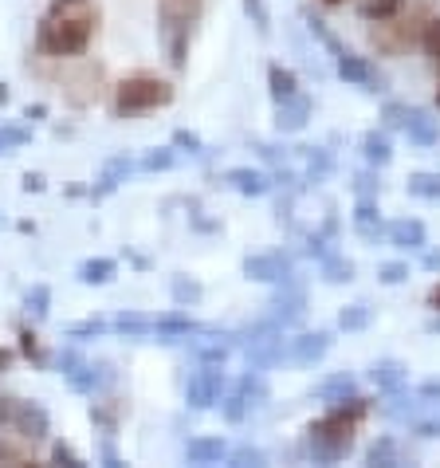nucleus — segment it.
<instances>
[{"label": "nucleus", "instance_id": "obj_1", "mask_svg": "<svg viewBox=\"0 0 440 468\" xmlns=\"http://www.w3.org/2000/svg\"><path fill=\"white\" fill-rule=\"evenodd\" d=\"M102 8L99 0H47L36 20V56L51 63H68L87 56L90 40L99 36Z\"/></svg>", "mask_w": 440, "mask_h": 468}, {"label": "nucleus", "instance_id": "obj_2", "mask_svg": "<svg viewBox=\"0 0 440 468\" xmlns=\"http://www.w3.org/2000/svg\"><path fill=\"white\" fill-rule=\"evenodd\" d=\"M370 418V401L361 394H351L342 401L327 406L319 421L307 425L303 433V457L315 461V464H339L351 457L354 449V433L361 429V421Z\"/></svg>", "mask_w": 440, "mask_h": 468}, {"label": "nucleus", "instance_id": "obj_3", "mask_svg": "<svg viewBox=\"0 0 440 468\" xmlns=\"http://www.w3.org/2000/svg\"><path fill=\"white\" fill-rule=\"evenodd\" d=\"M177 99V87L162 80L158 71H131L110 87V111L114 119H138V114L162 111Z\"/></svg>", "mask_w": 440, "mask_h": 468}, {"label": "nucleus", "instance_id": "obj_4", "mask_svg": "<svg viewBox=\"0 0 440 468\" xmlns=\"http://www.w3.org/2000/svg\"><path fill=\"white\" fill-rule=\"evenodd\" d=\"M204 16V0H158V36L173 71L189 68V44Z\"/></svg>", "mask_w": 440, "mask_h": 468}, {"label": "nucleus", "instance_id": "obj_5", "mask_svg": "<svg viewBox=\"0 0 440 468\" xmlns=\"http://www.w3.org/2000/svg\"><path fill=\"white\" fill-rule=\"evenodd\" d=\"M424 5H405L393 20H382L378 28L370 32V48L378 56H405L409 48L421 44V28H424Z\"/></svg>", "mask_w": 440, "mask_h": 468}, {"label": "nucleus", "instance_id": "obj_6", "mask_svg": "<svg viewBox=\"0 0 440 468\" xmlns=\"http://www.w3.org/2000/svg\"><path fill=\"white\" fill-rule=\"evenodd\" d=\"M267 382H264V374L260 370H244L236 382H232L225 389V398H220V418H225L228 425H240L248 413H256L267 401Z\"/></svg>", "mask_w": 440, "mask_h": 468}, {"label": "nucleus", "instance_id": "obj_7", "mask_svg": "<svg viewBox=\"0 0 440 468\" xmlns=\"http://www.w3.org/2000/svg\"><path fill=\"white\" fill-rule=\"evenodd\" d=\"M102 83H107V68H102V63H95V59H83V56H79L75 71L63 75V87H59V90H63V99H68L71 107L87 111V107H95V102H99Z\"/></svg>", "mask_w": 440, "mask_h": 468}, {"label": "nucleus", "instance_id": "obj_8", "mask_svg": "<svg viewBox=\"0 0 440 468\" xmlns=\"http://www.w3.org/2000/svg\"><path fill=\"white\" fill-rule=\"evenodd\" d=\"M225 389H228L225 367H204V362H197V370H193L189 382H185V406H189L193 413L216 410L220 398H225Z\"/></svg>", "mask_w": 440, "mask_h": 468}, {"label": "nucleus", "instance_id": "obj_9", "mask_svg": "<svg viewBox=\"0 0 440 468\" xmlns=\"http://www.w3.org/2000/svg\"><path fill=\"white\" fill-rule=\"evenodd\" d=\"M201 331H209V323H197L185 307H170V311H162V315H153V339L165 346L189 343V339H197Z\"/></svg>", "mask_w": 440, "mask_h": 468}, {"label": "nucleus", "instance_id": "obj_10", "mask_svg": "<svg viewBox=\"0 0 440 468\" xmlns=\"http://www.w3.org/2000/svg\"><path fill=\"white\" fill-rule=\"evenodd\" d=\"M267 315L276 319L279 327H295V323L307 315V288L295 276L276 283V295H271V303H267Z\"/></svg>", "mask_w": 440, "mask_h": 468}, {"label": "nucleus", "instance_id": "obj_11", "mask_svg": "<svg viewBox=\"0 0 440 468\" xmlns=\"http://www.w3.org/2000/svg\"><path fill=\"white\" fill-rule=\"evenodd\" d=\"M334 75H339L342 83L358 87V90H370V95H382L385 90V75L373 68V59L354 56V51H346V56L334 59Z\"/></svg>", "mask_w": 440, "mask_h": 468}, {"label": "nucleus", "instance_id": "obj_12", "mask_svg": "<svg viewBox=\"0 0 440 468\" xmlns=\"http://www.w3.org/2000/svg\"><path fill=\"white\" fill-rule=\"evenodd\" d=\"M244 276L260 283H283L295 276V260L288 252H256L244 260Z\"/></svg>", "mask_w": 440, "mask_h": 468}, {"label": "nucleus", "instance_id": "obj_13", "mask_svg": "<svg viewBox=\"0 0 440 468\" xmlns=\"http://www.w3.org/2000/svg\"><path fill=\"white\" fill-rule=\"evenodd\" d=\"M330 346H334L330 331H303V335H295V339H288V362H295V367H315V362L330 355Z\"/></svg>", "mask_w": 440, "mask_h": 468}, {"label": "nucleus", "instance_id": "obj_14", "mask_svg": "<svg viewBox=\"0 0 440 468\" xmlns=\"http://www.w3.org/2000/svg\"><path fill=\"white\" fill-rule=\"evenodd\" d=\"M36 445H40V441H32L20 425L0 421V464H32Z\"/></svg>", "mask_w": 440, "mask_h": 468}, {"label": "nucleus", "instance_id": "obj_15", "mask_svg": "<svg viewBox=\"0 0 440 468\" xmlns=\"http://www.w3.org/2000/svg\"><path fill=\"white\" fill-rule=\"evenodd\" d=\"M220 186H228L240 197H267L271 189V174L267 170H252V165H232V170L220 174Z\"/></svg>", "mask_w": 440, "mask_h": 468}, {"label": "nucleus", "instance_id": "obj_16", "mask_svg": "<svg viewBox=\"0 0 440 468\" xmlns=\"http://www.w3.org/2000/svg\"><path fill=\"white\" fill-rule=\"evenodd\" d=\"M12 425H20L32 441H47L51 437V413L40 406V401H28V398H16L12 401Z\"/></svg>", "mask_w": 440, "mask_h": 468}, {"label": "nucleus", "instance_id": "obj_17", "mask_svg": "<svg viewBox=\"0 0 440 468\" xmlns=\"http://www.w3.org/2000/svg\"><path fill=\"white\" fill-rule=\"evenodd\" d=\"M351 225H354V232H358L361 240L378 244V240H385V225H390V220L382 217L378 197H358L354 201V213H351Z\"/></svg>", "mask_w": 440, "mask_h": 468}, {"label": "nucleus", "instance_id": "obj_18", "mask_svg": "<svg viewBox=\"0 0 440 468\" xmlns=\"http://www.w3.org/2000/svg\"><path fill=\"white\" fill-rule=\"evenodd\" d=\"M385 240H390L397 252H421V249H429V229H424L417 217H397L385 225Z\"/></svg>", "mask_w": 440, "mask_h": 468}, {"label": "nucleus", "instance_id": "obj_19", "mask_svg": "<svg viewBox=\"0 0 440 468\" xmlns=\"http://www.w3.org/2000/svg\"><path fill=\"white\" fill-rule=\"evenodd\" d=\"M310 114H315V99L299 90L295 99L276 102V130H279V134H299V130H307Z\"/></svg>", "mask_w": 440, "mask_h": 468}, {"label": "nucleus", "instance_id": "obj_20", "mask_svg": "<svg viewBox=\"0 0 440 468\" xmlns=\"http://www.w3.org/2000/svg\"><path fill=\"white\" fill-rule=\"evenodd\" d=\"M131 174H138V170H134V158H126V154H119V158H110L107 165H102L99 181H95V186H90V201H107L110 193L119 189V186H122V181L131 177Z\"/></svg>", "mask_w": 440, "mask_h": 468}, {"label": "nucleus", "instance_id": "obj_21", "mask_svg": "<svg viewBox=\"0 0 440 468\" xmlns=\"http://www.w3.org/2000/svg\"><path fill=\"white\" fill-rule=\"evenodd\" d=\"M366 378L378 386L382 394H393V389H405L409 386V367L401 358H378V362H370Z\"/></svg>", "mask_w": 440, "mask_h": 468}, {"label": "nucleus", "instance_id": "obj_22", "mask_svg": "<svg viewBox=\"0 0 440 468\" xmlns=\"http://www.w3.org/2000/svg\"><path fill=\"white\" fill-rule=\"evenodd\" d=\"M358 150H361V162L373 165V170H385V165L393 162V138H390V130H366L358 142Z\"/></svg>", "mask_w": 440, "mask_h": 468}, {"label": "nucleus", "instance_id": "obj_23", "mask_svg": "<svg viewBox=\"0 0 440 468\" xmlns=\"http://www.w3.org/2000/svg\"><path fill=\"white\" fill-rule=\"evenodd\" d=\"M413 146H436L440 142V119H433L429 111H417V107H409V119H405V130H401Z\"/></svg>", "mask_w": 440, "mask_h": 468}, {"label": "nucleus", "instance_id": "obj_24", "mask_svg": "<svg viewBox=\"0 0 440 468\" xmlns=\"http://www.w3.org/2000/svg\"><path fill=\"white\" fill-rule=\"evenodd\" d=\"M114 276H119V260L114 256H90L75 268V280L87 283V288H107Z\"/></svg>", "mask_w": 440, "mask_h": 468}, {"label": "nucleus", "instance_id": "obj_25", "mask_svg": "<svg viewBox=\"0 0 440 468\" xmlns=\"http://www.w3.org/2000/svg\"><path fill=\"white\" fill-rule=\"evenodd\" d=\"M351 394H358V378H354V374H346V370L327 374V378L310 389V398L322 401V406H334V401H342V398H351Z\"/></svg>", "mask_w": 440, "mask_h": 468}, {"label": "nucleus", "instance_id": "obj_26", "mask_svg": "<svg viewBox=\"0 0 440 468\" xmlns=\"http://www.w3.org/2000/svg\"><path fill=\"white\" fill-rule=\"evenodd\" d=\"M228 457L225 437H189L185 441V461L189 464H220Z\"/></svg>", "mask_w": 440, "mask_h": 468}, {"label": "nucleus", "instance_id": "obj_27", "mask_svg": "<svg viewBox=\"0 0 440 468\" xmlns=\"http://www.w3.org/2000/svg\"><path fill=\"white\" fill-rule=\"evenodd\" d=\"M110 331L122 335V339H153V315H146V311H119L110 319Z\"/></svg>", "mask_w": 440, "mask_h": 468}, {"label": "nucleus", "instance_id": "obj_28", "mask_svg": "<svg viewBox=\"0 0 440 468\" xmlns=\"http://www.w3.org/2000/svg\"><path fill=\"white\" fill-rule=\"evenodd\" d=\"M299 75H295L291 68H283V63H267V95L271 102H288L299 95Z\"/></svg>", "mask_w": 440, "mask_h": 468}, {"label": "nucleus", "instance_id": "obj_29", "mask_svg": "<svg viewBox=\"0 0 440 468\" xmlns=\"http://www.w3.org/2000/svg\"><path fill=\"white\" fill-rule=\"evenodd\" d=\"M299 154H303V162H307L303 165V181H315V186H319V181H327L334 174V165H339L327 146H299Z\"/></svg>", "mask_w": 440, "mask_h": 468}, {"label": "nucleus", "instance_id": "obj_30", "mask_svg": "<svg viewBox=\"0 0 440 468\" xmlns=\"http://www.w3.org/2000/svg\"><path fill=\"white\" fill-rule=\"evenodd\" d=\"M303 20H307V32L315 36V40H319L322 48H327V56H330V59H339V56H346V51H351V48H346V44L339 40V32H334L322 16H315V12H303Z\"/></svg>", "mask_w": 440, "mask_h": 468}, {"label": "nucleus", "instance_id": "obj_31", "mask_svg": "<svg viewBox=\"0 0 440 468\" xmlns=\"http://www.w3.org/2000/svg\"><path fill=\"white\" fill-rule=\"evenodd\" d=\"M354 260H346L339 249H334L327 260H319V276H322V283H351L354 280Z\"/></svg>", "mask_w": 440, "mask_h": 468}, {"label": "nucleus", "instance_id": "obj_32", "mask_svg": "<svg viewBox=\"0 0 440 468\" xmlns=\"http://www.w3.org/2000/svg\"><path fill=\"white\" fill-rule=\"evenodd\" d=\"M173 165H177V150L173 146H153L134 162V170L138 174H165V170H173Z\"/></svg>", "mask_w": 440, "mask_h": 468}, {"label": "nucleus", "instance_id": "obj_33", "mask_svg": "<svg viewBox=\"0 0 440 468\" xmlns=\"http://www.w3.org/2000/svg\"><path fill=\"white\" fill-rule=\"evenodd\" d=\"M24 315L32 323H44L51 315V288L47 283H32V288L24 292Z\"/></svg>", "mask_w": 440, "mask_h": 468}, {"label": "nucleus", "instance_id": "obj_34", "mask_svg": "<svg viewBox=\"0 0 440 468\" xmlns=\"http://www.w3.org/2000/svg\"><path fill=\"white\" fill-rule=\"evenodd\" d=\"M32 142V126L28 122H0V158L24 150Z\"/></svg>", "mask_w": 440, "mask_h": 468}, {"label": "nucleus", "instance_id": "obj_35", "mask_svg": "<svg viewBox=\"0 0 440 468\" xmlns=\"http://www.w3.org/2000/svg\"><path fill=\"white\" fill-rule=\"evenodd\" d=\"M170 295H173V307H197L204 299V288H201V280H193V276H173Z\"/></svg>", "mask_w": 440, "mask_h": 468}, {"label": "nucleus", "instance_id": "obj_36", "mask_svg": "<svg viewBox=\"0 0 440 468\" xmlns=\"http://www.w3.org/2000/svg\"><path fill=\"white\" fill-rule=\"evenodd\" d=\"M409 429H413V437H421V441H440V401H429V406L409 421Z\"/></svg>", "mask_w": 440, "mask_h": 468}, {"label": "nucleus", "instance_id": "obj_37", "mask_svg": "<svg viewBox=\"0 0 440 468\" xmlns=\"http://www.w3.org/2000/svg\"><path fill=\"white\" fill-rule=\"evenodd\" d=\"M119 418H122V406L119 398H102V401H90V421H95L102 433L114 437V429H119Z\"/></svg>", "mask_w": 440, "mask_h": 468}, {"label": "nucleus", "instance_id": "obj_38", "mask_svg": "<svg viewBox=\"0 0 440 468\" xmlns=\"http://www.w3.org/2000/svg\"><path fill=\"white\" fill-rule=\"evenodd\" d=\"M401 8H405V0H358V16L366 20V24L393 20Z\"/></svg>", "mask_w": 440, "mask_h": 468}, {"label": "nucleus", "instance_id": "obj_39", "mask_svg": "<svg viewBox=\"0 0 440 468\" xmlns=\"http://www.w3.org/2000/svg\"><path fill=\"white\" fill-rule=\"evenodd\" d=\"M102 335H110V319H102V315H87L68 327L71 343H90V339H102Z\"/></svg>", "mask_w": 440, "mask_h": 468}, {"label": "nucleus", "instance_id": "obj_40", "mask_svg": "<svg viewBox=\"0 0 440 468\" xmlns=\"http://www.w3.org/2000/svg\"><path fill=\"white\" fill-rule=\"evenodd\" d=\"M373 323V307L370 303H351V307H342V315H339V327L346 335H354V331H366Z\"/></svg>", "mask_w": 440, "mask_h": 468}, {"label": "nucleus", "instance_id": "obj_41", "mask_svg": "<svg viewBox=\"0 0 440 468\" xmlns=\"http://www.w3.org/2000/svg\"><path fill=\"white\" fill-rule=\"evenodd\" d=\"M405 189H409V197H421V201H440V174H409Z\"/></svg>", "mask_w": 440, "mask_h": 468}, {"label": "nucleus", "instance_id": "obj_42", "mask_svg": "<svg viewBox=\"0 0 440 468\" xmlns=\"http://www.w3.org/2000/svg\"><path fill=\"white\" fill-rule=\"evenodd\" d=\"M401 461V445H397V437H378L373 445L366 449V464H397Z\"/></svg>", "mask_w": 440, "mask_h": 468}, {"label": "nucleus", "instance_id": "obj_43", "mask_svg": "<svg viewBox=\"0 0 440 468\" xmlns=\"http://www.w3.org/2000/svg\"><path fill=\"white\" fill-rule=\"evenodd\" d=\"M16 339H20V355L28 358V362H36V367H47V362H51V355L40 346V335H36L32 327H20Z\"/></svg>", "mask_w": 440, "mask_h": 468}, {"label": "nucleus", "instance_id": "obj_44", "mask_svg": "<svg viewBox=\"0 0 440 468\" xmlns=\"http://www.w3.org/2000/svg\"><path fill=\"white\" fill-rule=\"evenodd\" d=\"M240 8H244V16L256 24V32L271 36V8H267V0H240Z\"/></svg>", "mask_w": 440, "mask_h": 468}, {"label": "nucleus", "instance_id": "obj_45", "mask_svg": "<svg viewBox=\"0 0 440 468\" xmlns=\"http://www.w3.org/2000/svg\"><path fill=\"white\" fill-rule=\"evenodd\" d=\"M405 119H409V102H397V99H385L382 102V130H405Z\"/></svg>", "mask_w": 440, "mask_h": 468}, {"label": "nucleus", "instance_id": "obj_46", "mask_svg": "<svg viewBox=\"0 0 440 468\" xmlns=\"http://www.w3.org/2000/svg\"><path fill=\"white\" fill-rule=\"evenodd\" d=\"M170 146H173V150H181V154H193V158H204V150H209V146H204V138L197 134V130H185V126L173 130V142H170Z\"/></svg>", "mask_w": 440, "mask_h": 468}, {"label": "nucleus", "instance_id": "obj_47", "mask_svg": "<svg viewBox=\"0 0 440 468\" xmlns=\"http://www.w3.org/2000/svg\"><path fill=\"white\" fill-rule=\"evenodd\" d=\"M334 252V240L327 237V232H307V240H303V256H310V260H315V264H319V260H327Z\"/></svg>", "mask_w": 440, "mask_h": 468}, {"label": "nucleus", "instance_id": "obj_48", "mask_svg": "<svg viewBox=\"0 0 440 468\" xmlns=\"http://www.w3.org/2000/svg\"><path fill=\"white\" fill-rule=\"evenodd\" d=\"M421 48H424V56H429L433 63H440V16L424 20V28H421Z\"/></svg>", "mask_w": 440, "mask_h": 468}, {"label": "nucleus", "instance_id": "obj_49", "mask_svg": "<svg viewBox=\"0 0 440 468\" xmlns=\"http://www.w3.org/2000/svg\"><path fill=\"white\" fill-rule=\"evenodd\" d=\"M378 193H382V177H378L373 165L354 174V197H378Z\"/></svg>", "mask_w": 440, "mask_h": 468}, {"label": "nucleus", "instance_id": "obj_50", "mask_svg": "<svg viewBox=\"0 0 440 468\" xmlns=\"http://www.w3.org/2000/svg\"><path fill=\"white\" fill-rule=\"evenodd\" d=\"M225 464H267V452L264 449H256V445H236V449H228V457H225Z\"/></svg>", "mask_w": 440, "mask_h": 468}, {"label": "nucleus", "instance_id": "obj_51", "mask_svg": "<svg viewBox=\"0 0 440 468\" xmlns=\"http://www.w3.org/2000/svg\"><path fill=\"white\" fill-rule=\"evenodd\" d=\"M378 280L385 283V288H397V283L409 280V264H405V260H390V264L378 268Z\"/></svg>", "mask_w": 440, "mask_h": 468}, {"label": "nucleus", "instance_id": "obj_52", "mask_svg": "<svg viewBox=\"0 0 440 468\" xmlns=\"http://www.w3.org/2000/svg\"><path fill=\"white\" fill-rule=\"evenodd\" d=\"M51 464H71V468H79V464H87V461L68 445V441H51Z\"/></svg>", "mask_w": 440, "mask_h": 468}, {"label": "nucleus", "instance_id": "obj_53", "mask_svg": "<svg viewBox=\"0 0 440 468\" xmlns=\"http://www.w3.org/2000/svg\"><path fill=\"white\" fill-rule=\"evenodd\" d=\"M95 457H99L102 464H126V461L119 457V449H114V437H110V433H102L99 449H95Z\"/></svg>", "mask_w": 440, "mask_h": 468}, {"label": "nucleus", "instance_id": "obj_54", "mask_svg": "<svg viewBox=\"0 0 440 468\" xmlns=\"http://www.w3.org/2000/svg\"><path fill=\"white\" fill-rule=\"evenodd\" d=\"M20 189H24V193H44V189H47V181H44V174H24Z\"/></svg>", "mask_w": 440, "mask_h": 468}, {"label": "nucleus", "instance_id": "obj_55", "mask_svg": "<svg viewBox=\"0 0 440 468\" xmlns=\"http://www.w3.org/2000/svg\"><path fill=\"white\" fill-rule=\"evenodd\" d=\"M417 394H421L424 401H440V378H424V382L417 386Z\"/></svg>", "mask_w": 440, "mask_h": 468}, {"label": "nucleus", "instance_id": "obj_56", "mask_svg": "<svg viewBox=\"0 0 440 468\" xmlns=\"http://www.w3.org/2000/svg\"><path fill=\"white\" fill-rule=\"evenodd\" d=\"M47 119V107H44V102H28V107H24V122H44Z\"/></svg>", "mask_w": 440, "mask_h": 468}, {"label": "nucleus", "instance_id": "obj_57", "mask_svg": "<svg viewBox=\"0 0 440 468\" xmlns=\"http://www.w3.org/2000/svg\"><path fill=\"white\" fill-rule=\"evenodd\" d=\"M421 268L424 271H440V249H421Z\"/></svg>", "mask_w": 440, "mask_h": 468}, {"label": "nucleus", "instance_id": "obj_58", "mask_svg": "<svg viewBox=\"0 0 440 468\" xmlns=\"http://www.w3.org/2000/svg\"><path fill=\"white\" fill-rule=\"evenodd\" d=\"M12 401H16V398H5V394H0V421L12 418Z\"/></svg>", "mask_w": 440, "mask_h": 468}, {"label": "nucleus", "instance_id": "obj_59", "mask_svg": "<svg viewBox=\"0 0 440 468\" xmlns=\"http://www.w3.org/2000/svg\"><path fill=\"white\" fill-rule=\"evenodd\" d=\"M429 307H433V311H440V283H436V288L429 292Z\"/></svg>", "mask_w": 440, "mask_h": 468}, {"label": "nucleus", "instance_id": "obj_60", "mask_svg": "<svg viewBox=\"0 0 440 468\" xmlns=\"http://www.w3.org/2000/svg\"><path fill=\"white\" fill-rule=\"evenodd\" d=\"M12 99V90H8V83H0V107H5V102Z\"/></svg>", "mask_w": 440, "mask_h": 468}, {"label": "nucleus", "instance_id": "obj_61", "mask_svg": "<svg viewBox=\"0 0 440 468\" xmlns=\"http://www.w3.org/2000/svg\"><path fill=\"white\" fill-rule=\"evenodd\" d=\"M319 5H322V8H342L346 0H319Z\"/></svg>", "mask_w": 440, "mask_h": 468}, {"label": "nucleus", "instance_id": "obj_62", "mask_svg": "<svg viewBox=\"0 0 440 468\" xmlns=\"http://www.w3.org/2000/svg\"><path fill=\"white\" fill-rule=\"evenodd\" d=\"M429 331H433V335H440V311H436V319L429 323Z\"/></svg>", "mask_w": 440, "mask_h": 468}, {"label": "nucleus", "instance_id": "obj_63", "mask_svg": "<svg viewBox=\"0 0 440 468\" xmlns=\"http://www.w3.org/2000/svg\"><path fill=\"white\" fill-rule=\"evenodd\" d=\"M0 225H5V213H0Z\"/></svg>", "mask_w": 440, "mask_h": 468}, {"label": "nucleus", "instance_id": "obj_64", "mask_svg": "<svg viewBox=\"0 0 440 468\" xmlns=\"http://www.w3.org/2000/svg\"><path fill=\"white\" fill-rule=\"evenodd\" d=\"M436 102H440V95H436Z\"/></svg>", "mask_w": 440, "mask_h": 468}]
</instances>
